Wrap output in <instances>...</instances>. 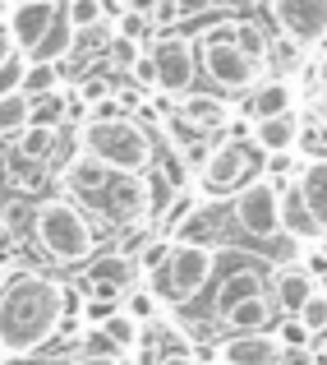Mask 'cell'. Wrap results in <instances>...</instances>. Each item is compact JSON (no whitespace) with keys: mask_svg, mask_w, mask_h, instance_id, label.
<instances>
[{"mask_svg":"<svg viewBox=\"0 0 327 365\" xmlns=\"http://www.w3.org/2000/svg\"><path fill=\"white\" fill-rule=\"evenodd\" d=\"M74 305L83 301H74V292L55 277L33 273V268L9 273V282L0 287V356L23 361L46 342H55V333L79 319Z\"/></svg>","mask_w":327,"mask_h":365,"instance_id":"6da1fadb","label":"cell"},{"mask_svg":"<svg viewBox=\"0 0 327 365\" xmlns=\"http://www.w3.org/2000/svg\"><path fill=\"white\" fill-rule=\"evenodd\" d=\"M33 241L55 264H88L97 250V222L74 199H42L33 208Z\"/></svg>","mask_w":327,"mask_h":365,"instance_id":"7a4b0ae2","label":"cell"},{"mask_svg":"<svg viewBox=\"0 0 327 365\" xmlns=\"http://www.w3.org/2000/svg\"><path fill=\"white\" fill-rule=\"evenodd\" d=\"M79 143H83L88 158H97L102 167H111V171H143V167H152V158H157V153H152V139L143 134V125L129 120V116L83 120Z\"/></svg>","mask_w":327,"mask_h":365,"instance_id":"3957f363","label":"cell"},{"mask_svg":"<svg viewBox=\"0 0 327 365\" xmlns=\"http://www.w3.org/2000/svg\"><path fill=\"white\" fill-rule=\"evenodd\" d=\"M198 70L208 74V83H213L217 93H249L258 83L263 61H254V56L235 42V24H217L213 33H203V42H198Z\"/></svg>","mask_w":327,"mask_h":365,"instance_id":"277c9868","label":"cell"},{"mask_svg":"<svg viewBox=\"0 0 327 365\" xmlns=\"http://www.w3.org/2000/svg\"><path fill=\"white\" fill-rule=\"evenodd\" d=\"M83 213L115 227H143V217H152V180L143 171H111Z\"/></svg>","mask_w":327,"mask_h":365,"instance_id":"5b68a950","label":"cell"},{"mask_svg":"<svg viewBox=\"0 0 327 365\" xmlns=\"http://www.w3.org/2000/svg\"><path fill=\"white\" fill-rule=\"evenodd\" d=\"M157 273V301H194L217 273V250L213 245H194V241H176L166 250V264L152 268Z\"/></svg>","mask_w":327,"mask_h":365,"instance_id":"8992f818","label":"cell"},{"mask_svg":"<svg viewBox=\"0 0 327 365\" xmlns=\"http://www.w3.org/2000/svg\"><path fill=\"white\" fill-rule=\"evenodd\" d=\"M258 171V148L254 143H217L208 148L203 167H198V185L208 195H230V190L249 185Z\"/></svg>","mask_w":327,"mask_h":365,"instance_id":"52a82bcc","label":"cell"},{"mask_svg":"<svg viewBox=\"0 0 327 365\" xmlns=\"http://www.w3.org/2000/svg\"><path fill=\"white\" fill-rule=\"evenodd\" d=\"M230 222L240 227L254 241H267V236L282 232V213H277V185L263 176H254L249 185L235 190V204H230Z\"/></svg>","mask_w":327,"mask_h":365,"instance_id":"ba28073f","label":"cell"},{"mask_svg":"<svg viewBox=\"0 0 327 365\" xmlns=\"http://www.w3.org/2000/svg\"><path fill=\"white\" fill-rule=\"evenodd\" d=\"M152 65H157V88H166V93H189V83H194V74H198V51H194V42L189 37H180V33H166V37H157L152 42Z\"/></svg>","mask_w":327,"mask_h":365,"instance_id":"9c48e42d","label":"cell"},{"mask_svg":"<svg viewBox=\"0 0 327 365\" xmlns=\"http://www.w3.org/2000/svg\"><path fill=\"white\" fill-rule=\"evenodd\" d=\"M134 277H139V264H134L124 250H115V255H102V259L88 264V292H92V301L115 305L134 287Z\"/></svg>","mask_w":327,"mask_h":365,"instance_id":"30bf717a","label":"cell"},{"mask_svg":"<svg viewBox=\"0 0 327 365\" xmlns=\"http://www.w3.org/2000/svg\"><path fill=\"white\" fill-rule=\"evenodd\" d=\"M272 14L291 42H323L327 37V0H272Z\"/></svg>","mask_w":327,"mask_h":365,"instance_id":"8fae6325","label":"cell"},{"mask_svg":"<svg viewBox=\"0 0 327 365\" xmlns=\"http://www.w3.org/2000/svg\"><path fill=\"white\" fill-rule=\"evenodd\" d=\"M282 351L286 347L277 342L272 329H258V333H230V338L217 347V356L226 365H277Z\"/></svg>","mask_w":327,"mask_h":365,"instance_id":"7c38bea8","label":"cell"},{"mask_svg":"<svg viewBox=\"0 0 327 365\" xmlns=\"http://www.w3.org/2000/svg\"><path fill=\"white\" fill-rule=\"evenodd\" d=\"M107 176H111V167H102L97 158H88V153H74V158L65 162V171H60V190H65V199H74V204L83 208L102 190Z\"/></svg>","mask_w":327,"mask_h":365,"instance_id":"4fadbf2b","label":"cell"},{"mask_svg":"<svg viewBox=\"0 0 327 365\" xmlns=\"http://www.w3.org/2000/svg\"><path fill=\"white\" fill-rule=\"evenodd\" d=\"M313 292H318V277H313L304 264H286V268H277V277H272V305H277L282 314H295Z\"/></svg>","mask_w":327,"mask_h":365,"instance_id":"5bb4252c","label":"cell"},{"mask_svg":"<svg viewBox=\"0 0 327 365\" xmlns=\"http://www.w3.org/2000/svg\"><path fill=\"white\" fill-rule=\"evenodd\" d=\"M217 324H221V329H230V333L272 329V324H277V305H272V296H267V292H258V296H245V301H235L226 314H217Z\"/></svg>","mask_w":327,"mask_h":365,"instance_id":"9a60e30c","label":"cell"},{"mask_svg":"<svg viewBox=\"0 0 327 365\" xmlns=\"http://www.w3.org/2000/svg\"><path fill=\"white\" fill-rule=\"evenodd\" d=\"M277 213H282V232L291 236V241H318V236H323V227L313 222V213H309V204H304L300 185L277 190Z\"/></svg>","mask_w":327,"mask_h":365,"instance_id":"2e32d148","label":"cell"},{"mask_svg":"<svg viewBox=\"0 0 327 365\" xmlns=\"http://www.w3.org/2000/svg\"><path fill=\"white\" fill-rule=\"evenodd\" d=\"M70 46H74V24H70V14H65V0H55V9H51V19H46L42 37H37V46L28 56H33V61L60 65L65 56H70Z\"/></svg>","mask_w":327,"mask_h":365,"instance_id":"e0dca14e","label":"cell"},{"mask_svg":"<svg viewBox=\"0 0 327 365\" xmlns=\"http://www.w3.org/2000/svg\"><path fill=\"white\" fill-rule=\"evenodd\" d=\"M51 9H55V0H28V5H14V9H9V24L5 28H9V37H14L18 51H33V46H37L46 19H51Z\"/></svg>","mask_w":327,"mask_h":365,"instance_id":"ac0fdd59","label":"cell"},{"mask_svg":"<svg viewBox=\"0 0 327 365\" xmlns=\"http://www.w3.org/2000/svg\"><path fill=\"white\" fill-rule=\"evenodd\" d=\"M176 111H180L189 125H198L203 134H208V130H221V125L230 120V107L217 98V93H194V88L180 93V107H176Z\"/></svg>","mask_w":327,"mask_h":365,"instance_id":"d6986e66","label":"cell"},{"mask_svg":"<svg viewBox=\"0 0 327 365\" xmlns=\"http://www.w3.org/2000/svg\"><path fill=\"white\" fill-rule=\"evenodd\" d=\"M258 292H263V273H258V259H240V268L217 287L213 314H226L235 301H245V296H258Z\"/></svg>","mask_w":327,"mask_h":365,"instance_id":"ffe728a7","label":"cell"},{"mask_svg":"<svg viewBox=\"0 0 327 365\" xmlns=\"http://www.w3.org/2000/svg\"><path fill=\"white\" fill-rule=\"evenodd\" d=\"M295 185H300V195H304V204H309L313 222H318L323 232H327V158L304 162L300 176H295Z\"/></svg>","mask_w":327,"mask_h":365,"instance_id":"44dd1931","label":"cell"},{"mask_svg":"<svg viewBox=\"0 0 327 365\" xmlns=\"http://www.w3.org/2000/svg\"><path fill=\"white\" fill-rule=\"evenodd\" d=\"M254 139H258V148H267V153H286L295 139H300V120H295L291 111L263 116V120H254Z\"/></svg>","mask_w":327,"mask_h":365,"instance_id":"7402d4cb","label":"cell"},{"mask_svg":"<svg viewBox=\"0 0 327 365\" xmlns=\"http://www.w3.org/2000/svg\"><path fill=\"white\" fill-rule=\"evenodd\" d=\"M55 143H60V130H51V125H28V130L18 134V158L33 162V167H46V162L55 158Z\"/></svg>","mask_w":327,"mask_h":365,"instance_id":"603a6c76","label":"cell"},{"mask_svg":"<svg viewBox=\"0 0 327 365\" xmlns=\"http://www.w3.org/2000/svg\"><path fill=\"white\" fill-rule=\"evenodd\" d=\"M28 125H33V98L23 88L5 93L0 98V139H18Z\"/></svg>","mask_w":327,"mask_h":365,"instance_id":"cb8c5ba5","label":"cell"},{"mask_svg":"<svg viewBox=\"0 0 327 365\" xmlns=\"http://www.w3.org/2000/svg\"><path fill=\"white\" fill-rule=\"evenodd\" d=\"M97 329L111 338V347H115V351H134V347L143 342V324H139V319H129L124 310H111L107 319H97Z\"/></svg>","mask_w":327,"mask_h":365,"instance_id":"d4e9b609","label":"cell"},{"mask_svg":"<svg viewBox=\"0 0 327 365\" xmlns=\"http://www.w3.org/2000/svg\"><path fill=\"white\" fill-rule=\"evenodd\" d=\"M249 111H254V120L277 116V111H291V83L272 79V83H263V88H254V98H249Z\"/></svg>","mask_w":327,"mask_h":365,"instance_id":"484cf974","label":"cell"},{"mask_svg":"<svg viewBox=\"0 0 327 365\" xmlns=\"http://www.w3.org/2000/svg\"><path fill=\"white\" fill-rule=\"evenodd\" d=\"M65 111H70V102H65V93H60V88L37 93V98H33V125H51V130H60Z\"/></svg>","mask_w":327,"mask_h":365,"instance_id":"4316f807","label":"cell"},{"mask_svg":"<svg viewBox=\"0 0 327 365\" xmlns=\"http://www.w3.org/2000/svg\"><path fill=\"white\" fill-rule=\"evenodd\" d=\"M161 125H166L171 143H176V148L185 153V158H189V148H198V143H203V130H198V125H189L185 116H180V111H171V116H161Z\"/></svg>","mask_w":327,"mask_h":365,"instance_id":"83f0119b","label":"cell"},{"mask_svg":"<svg viewBox=\"0 0 327 365\" xmlns=\"http://www.w3.org/2000/svg\"><path fill=\"white\" fill-rule=\"evenodd\" d=\"M129 319H139V324H148V319H157V310H161V301H157V292H143V287H129L124 292V305H120Z\"/></svg>","mask_w":327,"mask_h":365,"instance_id":"f1b7e54d","label":"cell"},{"mask_svg":"<svg viewBox=\"0 0 327 365\" xmlns=\"http://www.w3.org/2000/svg\"><path fill=\"white\" fill-rule=\"evenodd\" d=\"M295 319L304 324V329H309V338H318V333H327V292L318 287V292L309 296V301L300 305V310H295Z\"/></svg>","mask_w":327,"mask_h":365,"instance_id":"f546056e","label":"cell"},{"mask_svg":"<svg viewBox=\"0 0 327 365\" xmlns=\"http://www.w3.org/2000/svg\"><path fill=\"white\" fill-rule=\"evenodd\" d=\"M18 88L28 93V98H37V93H51L55 88V65L51 61H28L23 65V83Z\"/></svg>","mask_w":327,"mask_h":365,"instance_id":"4dcf8cb0","label":"cell"},{"mask_svg":"<svg viewBox=\"0 0 327 365\" xmlns=\"http://www.w3.org/2000/svg\"><path fill=\"white\" fill-rule=\"evenodd\" d=\"M65 14H70L74 33H79V28H92V24L107 19V5L102 0H65Z\"/></svg>","mask_w":327,"mask_h":365,"instance_id":"1f68e13d","label":"cell"},{"mask_svg":"<svg viewBox=\"0 0 327 365\" xmlns=\"http://www.w3.org/2000/svg\"><path fill=\"white\" fill-rule=\"evenodd\" d=\"M115 33L129 37V42H143V37H152V19L139 14V9H120V24H115Z\"/></svg>","mask_w":327,"mask_h":365,"instance_id":"d6a6232c","label":"cell"},{"mask_svg":"<svg viewBox=\"0 0 327 365\" xmlns=\"http://www.w3.org/2000/svg\"><path fill=\"white\" fill-rule=\"evenodd\" d=\"M139 56H143V51H139V42H129V37H120V33L111 37V46H107V61H111L120 74H129V65L139 61Z\"/></svg>","mask_w":327,"mask_h":365,"instance_id":"836d02e7","label":"cell"},{"mask_svg":"<svg viewBox=\"0 0 327 365\" xmlns=\"http://www.w3.org/2000/svg\"><path fill=\"white\" fill-rule=\"evenodd\" d=\"M272 333H277V342H282L286 351H291V347H309V329H304V324L295 319V314H286V319L277 324Z\"/></svg>","mask_w":327,"mask_h":365,"instance_id":"e575fe53","label":"cell"},{"mask_svg":"<svg viewBox=\"0 0 327 365\" xmlns=\"http://www.w3.org/2000/svg\"><path fill=\"white\" fill-rule=\"evenodd\" d=\"M23 65H28V61H23V56H18V51L9 56L5 65H0V98H5V93H14L18 83H23Z\"/></svg>","mask_w":327,"mask_h":365,"instance_id":"d590c367","label":"cell"},{"mask_svg":"<svg viewBox=\"0 0 327 365\" xmlns=\"http://www.w3.org/2000/svg\"><path fill=\"white\" fill-rule=\"evenodd\" d=\"M129 79L143 83V88H152V83H157V65H152V56H139V61L129 65Z\"/></svg>","mask_w":327,"mask_h":365,"instance_id":"8d00e7d4","label":"cell"},{"mask_svg":"<svg viewBox=\"0 0 327 365\" xmlns=\"http://www.w3.org/2000/svg\"><path fill=\"white\" fill-rule=\"evenodd\" d=\"M70 365H124V351H79Z\"/></svg>","mask_w":327,"mask_h":365,"instance_id":"74e56055","label":"cell"},{"mask_svg":"<svg viewBox=\"0 0 327 365\" xmlns=\"http://www.w3.org/2000/svg\"><path fill=\"white\" fill-rule=\"evenodd\" d=\"M102 98H111V88H107V79L102 74H88V83H83V107H92V102H102Z\"/></svg>","mask_w":327,"mask_h":365,"instance_id":"f35d334b","label":"cell"},{"mask_svg":"<svg viewBox=\"0 0 327 365\" xmlns=\"http://www.w3.org/2000/svg\"><path fill=\"white\" fill-rule=\"evenodd\" d=\"M277 365H318V356H313L309 347H291V351H282V361Z\"/></svg>","mask_w":327,"mask_h":365,"instance_id":"ab89813d","label":"cell"},{"mask_svg":"<svg viewBox=\"0 0 327 365\" xmlns=\"http://www.w3.org/2000/svg\"><path fill=\"white\" fill-rule=\"evenodd\" d=\"M9 250H14V232H9L5 213H0V264H5V259H9Z\"/></svg>","mask_w":327,"mask_h":365,"instance_id":"60d3db41","label":"cell"},{"mask_svg":"<svg viewBox=\"0 0 327 365\" xmlns=\"http://www.w3.org/2000/svg\"><path fill=\"white\" fill-rule=\"evenodd\" d=\"M152 365H198V361L189 356V351H161V356L152 361Z\"/></svg>","mask_w":327,"mask_h":365,"instance_id":"b9f144b4","label":"cell"},{"mask_svg":"<svg viewBox=\"0 0 327 365\" xmlns=\"http://www.w3.org/2000/svg\"><path fill=\"white\" fill-rule=\"evenodd\" d=\"M304 268H309L313 277H327V255H323V250H313V255L304 259Z\"/></svg>","mask_w":327,"mask_h":365,"instance_id":"7bdbcfd3","label":"cell"},{"mask_svg":"<svg viewBox=\"0 0 327 365\" xmlns=\"http://www.w3.org/2000/svg\"><path fill=\"white\" fill-rule=\"evenodd\" d=\"M14 51H18V46H14V37H9V28L0 24V65H5V61H9Z\"/></svg>","mask_w":327,"mask_h":365,"instance_id":"ee69618b","label":"cell"},{"mask_svg":"<svg viewBox=\"0 0 327 365\" xmlns=\"http://www.w3.org/2000/svg\"><path fill=\"white\" fill-rule=\"evenodd\" d=\"M124 9H139V14L152 19V9H157V0H124Z\"/></svg>","mask_w":327,"mask_h":365,"instance_id":"f6af8a7d","label":"cell"},{"mask_svg":"<svg viewBox=\"0 0 327 365\" xmlns=\"http://www.w3.org/2000/svg\"><path fill=\"white\" fill-rule=\"evenodd\" d=\"M313 356H318V365H327V333H318V347H313Z\"/></svg>","mask_w":327,"mask_h":365,"instance_id":"bcb514c9","label":"cell"},{"mask_svg":"<svg viewBox=\"0 0 327 365\" xmlns=\"http://www.w3.org/2000/svg\"><path fill=\"white\" fill-rule=\"evenodd\" d=\"M318 88H323V98H327V56H323V65H318Z\"/></svg>","mask_w":327,"mask_h":365,"instance_id":"7dc6e473","label":"cell"},{"mask_svg":"<svg viewBox=\"0 0 327 365\" xmlns=\"http://www.w3.org/2000/svg\"><path fill=\"white\" fill-rule=\"evenodd\" d=\"M5 282H9V268H5V264H0V287H5Z\"/></svg>","mask_w":327,"mask_h":365,"instance_id":"c3c4849f","label":"cell"},{"mask_svg":"<svg viewBox=\"0 0 327 365\" xmlns=\"http://www.w3.org/2000/svg\"><path fill=\"white\" fill-rule=\"evenodd\" d=\"M318 241H323V255H327V232H323V236H318Z\"/></svg>","mask_w":327,"mask_h":365,"instance_id":"681fc988","label":"cell"},{"mask_svg":"<svg viewBox=\"0 0 327 365\" xmlns=\"http://www.w3.org/2000/svg\"><path fill=\"white\" fill-rule=\"evenodd\" d=\"M318 111H323V116H327V98H323V102H318Z\"/></svg>","mask_w":327,"mask_h":365,"instance_id":"f907efd6","label":"cell"},{"mask_svg":"<svg viewBox=\"0 0 327 365\" xmlns=\"http://www.w3.org/2000/svg\"><path fill=\"white\" fill-rule=\"evenodd\" d=\"M9 5H28V0H9Z\"/></svg>","mask_w":327,"mask_h":365,"instance_id":"816d5d0a","label":"cell"},{"mask_svg":"<svg viewBox=\"0 0 327 365\" xmlns=\"http://www.w3.org/2000/svg\"><path fill=\"white\" fill-rule=\"evenodd\" d=\"M0 9H5V0H0Z\"/></svg>","mask_w":327,"mask_h":365,"instance_id":"f5cc1de1","label":"cell"},{"mask_svg":"<svg viewBox=\"0 0 327 365\" xmlns=\"http://www.w3.org/2000/svg\"><path fill=\"white\" fill-rule=\"evenodd\" d=\"M323 292H327V287H323Z\"/></svg>","mask_w":327,"mask_h":365,"instance_id":"db71d44e","label":"cell"},{"mask_svg":"<svg viewBox=\"0 0 327 365\" xmlns=\"http://www.w3.org/2000/svg\"><path fill=\"white\" fill-rule=\"evenodd\" d=\"M0 361H5V356H0Z\"/></svg>","mask_w":327,"mask_h":365,"instance_id":"11a10c76","label":"cell"}]
</instances>
